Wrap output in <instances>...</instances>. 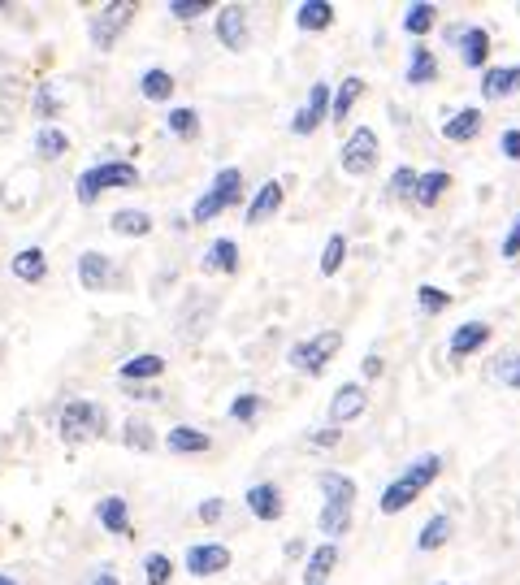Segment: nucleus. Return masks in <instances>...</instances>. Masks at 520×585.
Segmentation results:
<instances>
[{"label": "nucleus", "instance_id": "11", "mask_svg": "<svg viewBox=\"0 0 520 585\" xmlns=\"http://www.w3.org/2000/svg\"><path fill=\"white\" fill-rule=\"evenodd\" d=\"M247 512L260 516V520H278L286 512V503H282V490L273 486V481H256L252 490H247Z\"/></svg>", "mask_w": 520, "mask_h": 585}, {"label": "nucleus", "instance_id": "49", "mask_svg": "<svg viewBox=\"0 0 520 585\" xmlns=\"http://www.w3.org/2000/svg\"><path fill=\"white\" fill-rule=\"evenodd\" d=\"M499 252H503V260H516V256H520V213H516V221H512V230L503 234V247H499Z\"/></svg>", "mask_w": 520, "mask_h": 585}, {"label": "nucleus", "instance_id": "54", "mask_svg": "<svg viewBox=\"0 0 520 585\" xmlns=\"http://www.w3.org/2000/svg\"><path fill=\"white\" fill-rule=\"evenodd\" d=\"M382 369H386L382 356H364V364H360V373H364V377H382Z\"/></svg>", "mask_w": 520, "mask_h": 585}, {"label": "nucleus", "instance_id": "29", "mask_svg": "<svg viewBox=\"0 0 520 585\" xmlns=\"http://www.w3.org/2000/svg\"><path fill=\"white\" fill-rule=\"evenodd\" d=\"M434 22H438V9L429 5V0H416V5H412L408 13H403V31H408V35H416V39L434 31Z\"/></svg>", "mask_w": 520, "mask_h": 585}, {"label": "nucleus", "instance_id": "12", "mask_svg": "<svg viewBox=\"0 0 520 585\" xmlns=\"http://www.w3.org/2000/svg\"><path fill=\"white\" fill-rule=\"evenodd\" d=\"M282 200H286V187H282V182H265V187L252 195V204H247L243 221H247V226H260V221H269L273 213H278Z\"/></svg>", "mask_w": 520, "mask_h": 585}, {"label": "nucleus", "instance_id": "57", "mask_svg": "<svg viewBox=\"0 0 520 585\" xmlns=\"http://www.w3.org/2000/svg\"><path fill=\"white\" fill-rule=\"evenodd\" d=\"M438 585H451V581H438Z\"/></svg>", "mask_w": 520, "mask_h": 585}, {"label": "nucleus", "instance_id": "38", "mask_svg": "<svg viewBox=\"0 0 520 585\" xmlns=\"http://www.w3.org/2000/svg\"><path fill=\"white\" fill-rule=\"evenodd\" d=\"M226 200H221V195L217 191H204L200 195V200H195V208H191V221H195V226H204V221H213V217H221V213H226Z\"/></svg>", "mask_w": 520, "mask_h": 585}, {"label": "nucleus", "instance_id": "9", "mask_svg": "<svg viewBox=\"0 0 520 585\" xmlns=\"http://www.w3.org/2000/svg\"><path fill=\"white\" fill-rule=\"evenodd\" d=\"M520 91V61L516 65H490L486 74H481V96L486 100H507Z\"/></svg>", "mask_w": 520, "mask_h": 585}, {"label": "nucleus", "instance_id": "39", "mask_svg": "<svg viewBox=\"0 0 520 585\" xmlns=\"http://www.w3.org/2000/svg\"><path fill=\"white\" fill-rule=\"evenodd\" d=\"M308 343H312V356H317L321 369H325V364L338 356V347H343V330H321L317 338H308Z\"/></svg>", "mask_w": 520, "mask_h": 585}, {"label": "nucleus", "instance_id": "48", "mask_svg": "<svg viewBox=\"0 0 520 585\" xmlns=\"http://www.w3.org/2000/svg\"><path fill=\"white\" fill-rule=\"evenodd\" d=\"M499 382H503L507 390H520V351H512V356L499 364Z\"/></svg>", "mask_w": 520, "mask_h": 585}, {"label": "nucleus", "instance_id": "25", "mask_svg": "<svg viewBox=\"0 0 520 585\" xmlns=\"http://www.w3.org/2000/svg\"><path fill=\"white\" fill-rule=\"evenodd\" d=\"M295 26H299V31H330V26H334V9L325 5V0H304V5L295 9Z\"/></svg>", "mask_w": 520, "mask_h": 585}, {"label": "nucleus", "instance_id": "56", "mask_svg": "<svg viewBox=\"0 0 520 585\" xmlns=\"http://www.w3.org/2000/svg\"><path fill=\"white\" fill-rule=\"evenodd\" d=\"M0 585H18V581H9V577H0Z\"/></svg>", "mask_w": 520, "mask_h": 585}, {"label": "nucleus", "instance_id": "45", "mask_svg": "<svg viewBox=\"0 0 520 585\" xmlns=\"http://www.w3.org/2000/svg\"><path fill=\"white\" fill-rule=\"evenodd\" d=\"M260 412H265V399H260V395H239V399L230 403V416H234V421H256Z\"/></svg>", "mask_w": 520, "mask_h": 585}, {"label": "nucleus", "instance_id": "5", "mask_svg": "<svg viewBox=\"0 0 520 585\" xmlns=\"http://www.w3.org/2000/svg\"><path fill=\"white\" fill-rule=\"evenodd\" d=\"M182 564H187L191 577H217V572L230 568V551L221 542H200V546H187Z\"/></svg>", "mask_w": 520, "mask_h": 585}, {"label": "nucleus", "instance_id": "26", "mask_svg": "<svg viewBox=\"0 0 520 585\" xmlns=\"http://www.w3.org/2000/svg\"><path fill=\"white\" fill-rule=\"evenodd\" d=\"M334 564H338V546L334 542L317 546L312 559H308V568H304V585H325L330 581V572H334Z\"/></svg>", "mask_w": 520, "mask_h": 585}, {"label": "nucleus", "instance_id": "33", "mask_svg": "<svg viewBox=\"0 0 520 585\" xmlns=\"http://www.w3.org/2000/svg\"><path fill=\"white\" fill-rule=\"evenodd\" d=\"M213 191L226 200L230 208L243 200V174H239V165H226V169H217V178H213Z\"/></svg>", "mask_w": 520, "mask_h": 585}, {"label": "nucleus", "instance_id": "18", "mask_svg": "<svg viewBox=\"0 0 520 585\" xmlns=\"http://www.w3.org/2000/svg\"><path fill=\"white\" fill-rule=\"evenodd\" d=\"M165 447L174 455H204L208 447H213V438L204 434V429H191V425H174L165 434Z\"/></svg>", "mask_w": 520, "mask_h": 585}, {"label": "nucleus", "instance_id": "10", "mask_svg": "<svg viewBox=\"0 0 520 585\" xmlns=\"http://www.w3.org/2000/svg\"><path fill=\"white\" fill-rule=\"evenodd\" d=\"M490 325L486 321H464V325H455V330H451V356L455 360H464V356H473V351H481V347H486L490 343Z\"/></svg>", "mask_w": 520, "mask_h": 585}, {"label": "nucleus", "instance_id": "44", "mask_svg": "<svg viewBox=\"0 0 520 585\" xmlns=\"http://www.w3.org/2000/svg\"><path fill=\"white\" fill-rule=\"evenodd\" d=\"M208 9H213V0H169V13H174L178 22H195V18H204Z\"/></svg>", "mask_w": 520, "mask_h": 585}, {"label": "nucleus", "instance_id": "50", "mask_svg": "<svg viewBox=\"0 0 520 585\" xmlns=\"http://www.w3.org/2000/svg\"><path fill=\"white\" fill-rule=\"evenodd\" d=\"M338 438H343V429H334V425H321V429L308 434L312 447H338Z\"/></svg>", "mask_w": 520, "mask_h": 585}, {"label": "nucleus", "instance_id": "32", "mask_svg": "<svg viewBox=\"0 0 520 585\" xmlns=\"http://www.w3.org/2000/svg\"><path fill=\"white\" fill-rule=\"evenodd\" d=\"M317 525H321V533L325 538H343V533L351 529V507H334V503H325L321 507V516H317Z\"/></svg>", "mask_w": 520, "mask_h": 585}, {"label": "nucleus", "instance_id": "46", "mask_svg": "<svg viewBox=\"0 0 520 585\" xmlns=\"http://www.w3.org/2000/svg\"><path fill=\"white\" fill-rule=\"evenodd\" d=\"M122 395H126V399H135V403H161V399H165V390H161V386H148V382H126V386H122Z\"/></svg>", "mask_w": 520, "mask_h": 585}, {"label": "nucleus", "instance_id": "47", "mask_svg": "<svg viewBox=\"0 0 520 585\" xmlns=\"http://www.w3.org/2000/svg\"><path fill=\"white\" fill-rule=\"evenodd\" d=\"M412 187H416V169H412V165H399L395 174H390V195H399V200H408V195H412Z\"/></svg>", "mask_w": 520, "mask_h": 585}, {"label": "nucleus", "instance_id": "21", "mask_svg": "<svg viewBox=\"0 0 520 585\" xmlns=\"http://www.w3.org/2000/svg\"><path fill=\"white\" fill-rule=\"evenodd\" d=\"M204 273H239V243L234 239H213L208 243Z\"/></svg>", "mask_w": 520, "mask_h": 585}, {"label": "nucleus", "instance_id": "19", "mask_svg": "<svg viewBox=\"0 0 520 585\" xmlns=\"http://www.w3.org/2000/svg\"><path fill=\"white\" fill-rule=\"evenodd\" d=\"M451 187V174L447 169H429V174H416V187H412V200L421 208H434L442 195H447Z\"/></svg>", "mask_w": 520, "mask_h": 585}, {"label": "nucleus", "instance_id": "1", "mask_svg": "<svg viewBox=\"0 0 520 585\" xmlns=\"http://www.w3.org/2000/svg\"><path fill=\"white\" fill-rule=\"evenodd\" d=\"M109 187H139V169L130 165V161L91 165V169H83V174H78L74 195H78V204H96L100 191H109Z\"/></svg>", "mask_w": 520, "mask_h": 585}, {"label": "nucleus", "instance_id": "22", "mask_svg": "<svg viewBox=\"0 0 520 585\" xmlns=\"http://www.w3.org/2000/svg\"><path fill=\"white\" fill-rule=\"evenodd\" d=\"M96 520L104 525V533H130V507L122 494H109V499L96 503Z\"/></svg>", "mask_w": 520, "mask_h": 585}, {"label": "nucleus", "instance_id": "30", "mask_svg": "<svg viewBox=\"0 0 520 585\" xmlns=\"http://www.w3.org/2000/svg\"><path fill=\"white\" fill-rule=\"evenodd\" d=\"M451 542V516H434L425 520V529L416 533V551H438V546Z\"/></svg>", "mask_w": 520, "mask_h": 585}, {"label": "nucleus", "instance_id": "3", "mask_svg": "<svg viewBox=\"0 0 520 585\" xmlns=\"http://www.w3.org/2000/svg\"><path fill=\"white\" fill-rule=\"evenodd\" d=\"M135 13H139V5H130V0H113V5H104L100 13H91V22H87L91 44H96L100 52H109L117 39H122L126 26L135 22Z\"/></svg>", "mask_w": 520, "mask_h": 585}, {"label": "nucleus", "instance_id": "43", "mask_svg": "<svg viewBox=\"0 0 520 585\" xmlns=\"http://www.w3.org/2000/svg\"><path fill=\"white\" fill-rule=\"evenodd\" d=\"M286 360H291V369L308 373V377H317V373H321V360L312 356V343H295V347H291V356H286Z\"/></svg>", "mask_w": 520, "mask_h": 585}, {"label": "nucleus", "instance_id": "36", "mask_svg": "<svg viewBox=\"0 0 520 585\" xmlns=\"http://www.w3.org/2000/svg\"><path fill=\"white\" fill-rule=\"evenodd\" d=\"M165 126H169V135H178V139L191 143L195 135H200V113H195V109H169Z\"/></svg>", "mask_w": 520, "mask_h": 585}, {"label": "nucleus", "instance_id": "16", "mask_svg": "<svg viewBox=\"0 0 520 585\" xmlns=\"http://www.w3.org/2000/svg\"><path fill=\"white\" fill-rule=\"evenodd\" d=\"M481 126H486L481 109H460V113H451L447 122H442V135H447L451 143H473L481 135Z\"/></svg>", "mask_w": 520, "mask_h": 585}, {"label": "nucleus", "instance_id": "35", "mask_svg": "<svg viewBox=\"0 0 520 585\" xmlns=\"http://www.w3.org/2000/svg\"><path fill=\"white\" fill-rule=\"evenodd\" d=\"M139 91H143V100H169L174 96V74L169 70H148L139 78Z\"/></svg>", "mask_w": 520, "mask_h": 585}, {"label": "nucleus", "instance_id": "7", "mask_svg": "<svg viewBox=\"0 0 520 585\" xmlns=\"http://www.w3.org/2000/svg\"><path fill=\"white\" fill-rule=\"evenodd\" d=\"M217 39H221V48H230V52H243L247 48V39H252V26H247V9L243 5L217 9Z\"/></svg>", "mask_w": 520, "mask_h": 585}, {"label": "nucleus", "instance_id": "24", "mask_svg": "<svg viewBox=\"0 0 520 585\" xmlns=\"http://www.w3.org/2000/svg\"><path fill=\"white\" fill-rule=\"evenodd\" d=\"M161 373H165V356H156V351H143V356H130L122 364V382H156Z\"/></svg>", "mask_w": 520, "mask_h": 585}, {"label": "nucleus", "instance_id": "27", "mask_svg": "<svg viewBox=\"0 0 520 585\" xmlns=\"http://www.w3.org/2000/svg\"><path fill=\"white\" fill-rule=\"evenodd\" d=\"M109 226L117 234H126V239H143V234H152V217L143 213V208H117L109 217Z\"/></svg>", "mask_w": 520, "mask_h": 585}, {"label": "nucleus", "instance_id": "51", "mask_svg": "<svg viewBox=\"0 0 520 585\" xmlns=\"http://www.w3.org/2000/svg\"><path fill=\"white\" fill-rule=\"evenodd\" d=\"M221 516H226V499H204L200 503V520H204V525H217Z\"/></svg>", "mask_w": 520, "mask_h": 585}, {"label": "nucleus", "instance_id": "8", "mask_svg": "<svg viewBox=\"0 0 520 585\" xmlns=\"http://www.w3.org/2000/svg\"><path fill=\"white\" fill-rule=\"evenodd\" d=\"M364 403H369V390H364L360 382H343L330 399V425L343 429L347 421H356V416L364 412Z\"/></svg>", "mask_w": 520, "mask_h": 585}, {"label": "nucleus", "instance_id": "37", "mask_svg": "<svg viewBox=\"0 0 520 585\" xmlns=\"http://www.w3.org/2000/svg\"><path fill=\"white\" fill-rule=\"evenodd\" d=\"M143 581L148 585H169L174 581V559H169L165 551H152L148 559H143Z\"/></svg>", "mask_w": 520, "mask_h": 585}, {"label": "nucleus", "instance_id": "15", "mask_svg": "<svg viewBox=\"0 0 520 585\" xmlns=\"http://www.w3.org/2000/svg\"><path fill=\"white\" fill-rule=\"evenodd\" d=\"M9 269H13V278L18 282H44L48 278V256H44V247H22L18 256L9 260Z\"/></svg>", "mask_w": 520, "mask_h": 585}, {"label": "nucleus", "instance_id": "55", "mask_svg": "<svg viewBox=\"0 0 520 585\" xmlns=\"http://www.w3.org/2000/svg\"><path fill=\"white\" fill-rule=\"evenodd\" d=\"M91 585H117V577H113V572H100V577L91 581Z\"/></svg>", "mask_w": 520, "mask_h": 585}, {"label": "nucleus", "instance_id": "4", "mask_svg": "<svg viewBox=\"0 0 520 585\" xmlns=\"http://www.w3.org/2000/svg\"><path fill=\"white\" fill-rule=\"evenodd\" d=\"M373 165H377V135L369 126H356L343 143V169L351 178H364Z\"/></svg>", "mask_w": 520, "mask_h": 585}, {"label": "nucleus", "instance_id": "34", "mask_svg": "<svg viewBox=\"0 0 520 585\" xmlns=\"http://www.w3.org/2000/svg\"><path fill=\"white\" fill-rule=\"evenodd\" d=\"M438 473H442V455H434V451H429V455H421V460H416V464H408V468H403V477H412L421 490H429V486H434V481H438Z\"/></svg>", "mask_w": 520, "mask_h": 585}, {"label": "nucleus", "instance_id": "52", "mask_svg": "<svg viewBox=\"0 0 520 585\" xmlns=\"http://www.w3.org/2000/svg\"><path fill=\"white\" fill-rule=\"evenodd\" d=\"M503 156L507 161H520V126H512V130H503Z\"/></svg>", "mask_w": 520, "mask_h": 585}, {"label": "nucleus", "instance_id": "41", "mask_svg": "<svg viewBox=\"0 0 520 585\" xmlns=\"http://www.w3.org/2000/svg\"><path fill=\"white\" fill-rule=\"evenodd\" d=\"M122 442H126V447H135V451H156V434L143 421H126Z\"/></svg>", "mask_w": 520, "mask_h": 585}, {"label": "nucleus", "instance_id": "31", "mask_svg": "<svg viewBox=\"0 0 520 585\" xmlns=\"http://www.w3.org/2000/svg\"><path fill=\"white\" fill-rule=\"evenodd\" d=\"M35 152L44 156V161H57V156L70 152V135H65V130H57V126H44L35 135Z\"/></svg>", "mask_w": 520, "mask_h": 585}, {"label": "nucleus", "instance_id": "23", "mask_svg": "<svg viewBox=\"0 0 520 585\" xmlns=\"http://www.w3.org/2000/svg\"><path fill=\"white\" fill-rule=\"evenodd\" d=\"M460 57H464L468 70H486V61H490V31L468 26V35L460 39Z\"/></svg>", "mask_w": 520, "mask_h": 585}, {"label": "nucleus", "instance_id": "53", "mask_svg": "<svg viewBox=\"0 0 520 585\" xmlns=\"http://www.w3.org/2000/svg\"><path fill=\"white\" fill-rule=\"evenodd\" d=\"M35 113H39V117H57V96H52L48 87L35 96Z\"/></svg>", "mask_w": 520, "mask_h": 585}, {"label": "nucleus", "instance_id": "28", "mask_svg": "<svg viewBox=\"0 0 520 585\" xmlns=\"http://www.w3.org/2000/svg\"><path fill=\"white\" fill-rule=\"evenodd\" d=\"M317 486L325 490V503H334V507H351V503H356V481L343 477V473H321Z\"/></svg>", "mask_w": 520, "mask_h": 585}, {"label": "nucleus", "instance_id": "14", "mask_svg": "<svg viewBox=\"0 0 520 585\" xmlns=\"http://www.w3.org/2000/svg\"><path fill=\"white\" fill-rule=\"evenodd\" d=\"M421 486H416V481L412 477H395V481H390V486L382 490V499H377V507H382V516H395V512H403V507H412L416 499H421Z\"/></svg>", "mask_w": 520, "mask_h": 585}, {"label": "nucleus", "instance_id": "6", "mask_svg": "<svg viewBox=\"0 0 520 585\" xmlns=\"http://www.w3.org/2000/svg\"><path fill=\"white\" fill-rule=\"evenodd\" d=\"M325 117H330V83H312L308 87V104L291 117V130L295 135H312Z\"/></svg>", "mask_w": 520, "mask_h": 585}, {"label": "nucleus", "instance_id": "40", "mask_svg": "<svg viewBox=\"0 0 520 585\" xmlns=\"http://www.w3.org/2000/svg\"><path fill=\"white\" fill-rule=\"evenodd\" d=\"M343 256H347V239L343 234H330V243H325V252H321V273L325 278H334V273L343 269Z\"/></svg>", "mask_w": 520, "mask_h": 585}, {"label": "nucleus", "instance_id": "2", "mask_svg": "<svg viewBox=\"0 0 520 585\" xmlns=\"http://www.w3.org/2000/svg\"><path fill=\"white\" fill-rule=\"evenodd\" d=\"M57 434H61V442H70V447H83V442L100 438L104 434V408L91 399H70L61 408Z\"/></svg>", "mask_w": 520, "mask_h": 585}, {"label": "nucleus", "instance_id": "17", "mask_svg": "<svg viewBox=\"0 0 520 585\" xmlns=\"http://www.w3.org/2000/svg\"><path fill=\"white\" fill-rule=\"evenodd\" d=\"M364 96V78L360 74H347L343 83H338V91H334V100H330V122L334 126H343L347 122V113L356 109V100Z\"/></svg>", "mask_w": 520, "mask_h": 585}, {"label": "nucleus", "instance_id": "42", "mask_svg": "<svg viewBox=\"0 0 520 585\" xmlns=\"http://www.w3.org/2000/svg\"><path fill=\"white\" fill-rule=\"evenodd\" d=\"M451 304V295L442 291V286H421V291H416V308L425 312V317H434V312H442Z\"/></svg>", "mask_w": 520, "mask_h": 585}, {"label": "nucleus", "instance_id": "20", "mask_svg": "<svg viewBox=\"0 0 520 585\" xmlns=\"http://www.w3.org/2000/svg\"><path fill=\"white\" fill-rule=\"evenodd\" d=\"M434 78H438V57H434V48L412 44V52H408V87H425V83H434Z\"/></svg>", "mask_w": 520, "mask_h": 585}, {"label": "nucleus", "instance_id": "13", "mask_svg": "<svg viewBox=\"0 0 520 585\" xmlns=\"http://www.w3.org/2000/svg\"><path fill=\"white\" fill-rule=\"evenodd\" d=\"M117 278V269H113V260L109 256H100V252H83L78 256V282L91 286V291H104V286H113Z\"/></svg>", "mask_w": 520, "mask_h": 585}]
</instances>
